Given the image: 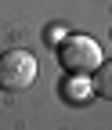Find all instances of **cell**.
Instances as JSON below:
<instances>
[{
  "label": "cell",
  "mask_w": 112,
  "mask_h": 130,
  "mask_svg": "<svg viewBox=\"0 0 112 130\" xmlns=\"http://www.w3.org/2000/svg\"><path fill=\"white\" fill-rule=\"evenodd\" d=\"M58 61H61V69L72 72V76L98 72V65H101V47L94 43L90 36H65L61 47H58Z\"/></svg>",
  "instance_id": "cell-1"
},
{
  "label": "cell",
  "mask_w": 112,
  "mask_h": 130,
  "mask_svg": "<svg viewBox=\"0 0 112 130\" xmlns=\"http://www.w3.org/2000/svg\"><path fill=\"white\" fill-rule=\"evenodd\" d=\"M36 79V58L29 51H7L0 54V90L18 94Z\"/></svg>",
  "instance_id": "cell-2"
},
{
  "label": "cell",
  "mask_w": 112,
  "mask_h": 130,
  "mask_svg": "<svg viewBox=\"0 0 112 130\" xmlns=\"http://www.w3.org/2000/svg\"><path fill=\"white\" fill-rule=\"evenodd\" d=\"M65 98H69L72 105L87 101V98H90V83H87V76H72V72H69V83H65Z\"/></svg>",
  "instance_id": "cell-3"
},
{
  "label": "cell",
  "mask_w": 112,
  "mask_h": 130,
  "mask_svg": "<svg viewBox=\"0 0 112 130\" xmlns=\"http://www.w3.org/2000/svg\"><path fill=\"white\" fill-rule=\"evenodd\" d=\"M98 94L112 101V61H101L98 65Z\"/></svg>",
  "instance_id": "cell-4"
}]
</instances>
